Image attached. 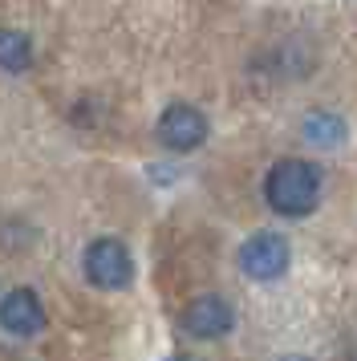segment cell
Here are the masks:
<instances>
[{"label":"cell","mask_w":357,"mask_h":361,"mask_svg":"<svg viewBox=\"0 0 357 361\" xmlns=\"http://www.w3.org/2000/svg\"><path fill=\"white\" fill-rule=\"evenodd\" d=\"M305 138L313 142L317 150H337L345 147V138H349V126H345V118L341 114H329V110H313L305 118Z\"/></svg>","instance_id":"52a82bcc"},{"label":"cell","mask_w":357,"mask_h":361,"mask_svg":"<svg viewBox=\"0 0 357 361\" xmlns=\"http://www.w3.org/2000/svg\"><path fill=\"white\" fill-rule=\"evenodd\" d=\"M81 268H85V280L102 288V293H118L134 280V260H130V247L114 235H102L85 247L81 256Z\"/></svg>","instance_id":"3957f363"},{"label":"cell","mask_w":357,"mask_h":361,"mask_svg":"<svg viewBox=\"0 0 357 361\" xmlns=\"http://www.w3.org/2000/svg\"><path fill=\"white\" fill-rule=\"evenodd\" d=\"M167 361H203V357H191V353H175V357H167Z\"/></svg>","instance_id":"9c48e42d"},{"label":"cell","mask_w":357,"mask_h":361,"mask_svg":"<svg viewBox=\"0 0 357 361\" xmlns=\"http://www.w3.org/2000/svg\"><path fill=\"white\" fill-rule=\"evenodd\" d=\"M178 325H183V333H191L199 341H219V337H227V333L236 329V309L227 305L224 296L203 293L183 309Z\"/></svg>","instance_id":"5b68a950"},{"label":"cell","mask_w":357,"mask_h":361,"mask_svg":"<svg viewBox=\"0 0 357 361\" xmlns=\"http://www.w3.org/2000/svg\"><path fill=\"white\" fill-rule=\"evenodd\" d=\"M32 66V41L16 29H0V69L25 73Z\"/></svg>","instance_id":"ba28073f"},{"label":"cell","mask_w":357,"mask_h":361,"mask_svg":"<svg viewBox=\"0 0 357 361\" xmlns=\"http://www.w3.org/2000/svg\"><path fill=\"white\" fill-rule=\"evenodd\" d=\"M264 199L284 219L313 215L317 203H321V171L305 159H280V163H272L268 179H264Z\"/></svg>","instance_id":"6da1fadb"},{"label":"cell","mask_w":357,"mask_h":361,"mask_svg":"<svg viewBox=\"0 0 357 361\" xmlns=\"http://www.w3.org/2000/svg\"><path fill=\"white\" fill-rule=\"evenodd\" d=\"M0 325L13 337H37L45 329V305L32 288H13L0 300Z\"/></svg>","instance_id":"8992f818"},{"label":"cell","mask_w":357,"mask_h":361,"mask_svg":"<svg viewBox=\"0 0 357 361\" xmlns=\"http://www.w3.org/2000/svg\"><path fill=\"white\" fill-rule=\"evenodd\" d=\"M236 264H240V272L248 280H256V284H272L289 272L292 264V247L289 240L280 235V231H256V235H248L236 252Z\"/></svg>","instance_id":"7a4b0ae2"},{"label":"cell","mask_w":357,"mask_h":361,"mask_svg":"<svg viewBox=\"0 0 357 361\" xmlns=\"http://www.w3.org/2000/svg\"><path fill=\"white\" fill-rule=\"evenodd\" d=\"M159 142L175 154H187V150L203 147L207 142V114L195 110L187 102H175L159 114Z\"/></svg>","instance_id":"277c9868"}]
</instances>
